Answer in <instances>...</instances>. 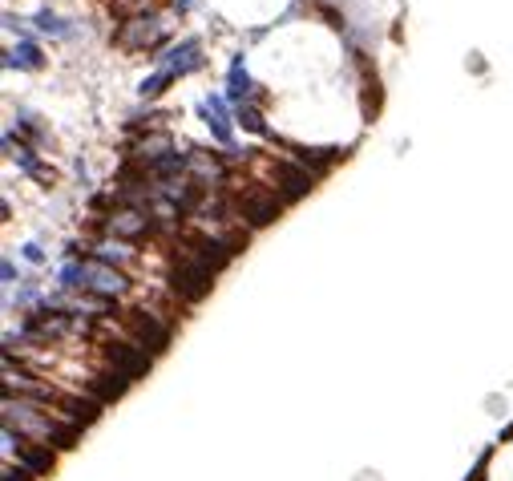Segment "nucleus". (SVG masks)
<instances>
[{
	"instance_id": "2",
	"label": "nucleus",
	"mask_w": 513,
	"mask_h": 481,
	"mask_svg": "<svg viewBox=\"0 0 513 481\" xmlns=\"http://www.w3.org/2000/svg\"><path fill=\"white\" fill-rule=\"evenodd\" d=\"M0 449H5V461H9V465L29 469L37 481L57 469V449L37 445V441H29V437H21V433H13V429H5V445H0Z\"/></svg>"
},
{
	"instance_id": "1",
	"label": "nucleus",
	"mask_w": 513,
	"mask_h": 481,
	"mask_svg": "<svg viewBox=\"0 0 513 481\" xmlns=\"http://www.w3.org/2000/svg\"><path fill=\"white\" fill-rule=\"evenodd\" d=\"M5 429L21 433V437H29L37 445H49L57 453L61 449H73L77 437H81V429H73L69 421H61L57 413H49L45 405H37L29 397H13V393H5Z\"/></svg>"
},
{
	"instance_id": "3",
	"label": "nucleus",
	"mask_w": 513,
	"mask_h": 481,
	"mask_svg": "<svg viewBox=\"0 0 513 481\" xmlns=\"http://www.w3.org/2000/svg\"><path fill=\"white\" fill-rule=\"evenodd\" d=\"M267 186L275 190L283 203H295V199H303L307 190L316 186V174L307 170L299 158H279V162H271V182Z\"/></svg>"
},
{
	"instance_id": "4",
	"label": "nucleus",
	"mask_w": 513,
	"mask_h": 481,
	"mask_svg": "<svg viewBox=\"0 0 513 481\" xmlns=\"http://www.w3.org/2000/svg\"><path fill=\"white\" fill-rule=\"evenodd\" d=\"M0 481H37L29 469H21V465H9L5 461V469H0Z\"/></svg>"
}]
</instances>
